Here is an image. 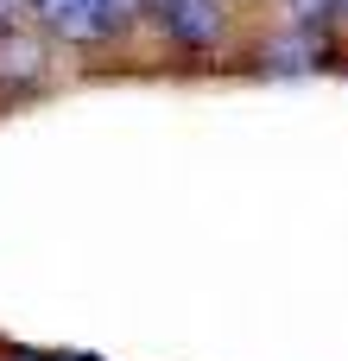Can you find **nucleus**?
<instances>
[{
	"label": "nucleus",
	"mask_w": 348,
	"mask_h": 361,
	"mask_svg": "<svg viewBox=\"0 0 348 361\" xmlns=\"http://www.w3.org/2000/svg\"><path fill=\"white\" fill-rule=\"evenodd\" d=\"M25 6L51 38H70V44H101L139 13V0H25Z\"/></svg>",
	"instance_id": "nucleus-1"
},
{
	"label": "nucleus",
	"mask_w": 348,
	"mask_h": 361,
	"mask_svg": "<svg viewBox=\"0 0 348 361\" xmlns=\"http://www.w3.org/2000/svg\"><path fill=\"white\" fill-rule=\"evenodd\" d=\"M159 13V25L178 38V44H209L222 32V6L216 0H146Z\"/></svg>",
	"instance_id": "nucleus-2"
},
{
	"label": "nucleus",
	"mask_w": 348,
	"mask_h": 361,
	"mask_svg": "<svg viewBox=\"0 0 348 361\" xmlns=\"http://www.w3.org/2000/svg\"><path fill=\"white\" fill-rule=\"evenodd\" d=\"M336 6H348V0H298V19L317 25V19H336Z\"/></svg>",
	"instance_id": "nucleus-3"
},
{
	"label": "nucleus",
	"mask_w": 348,
	"mask_h": 361,
	"mask_svg": "<svg viewBox=\"0 0 348 361\" xmlns=\"http://www.w3.org/2000/svg\"><path fill=\"white\" fill-rule=\"evenodd\" d=\"M6 6H13V0H0V19H6Z\"/></svg>",
	"instance_id": "nucleus-4"
}]
</instances>
